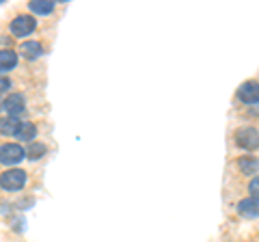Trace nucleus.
I'll return each mask as SVG.
<instances>
[{
	"label": "nucleus",
	"mask_w": 259,
	"mask_h": 242,
	"mask_svg": "<svg viewBox=\"0 0 259 242\" xmlns=\"http://www.w3.org/2000/svg\"><path fill=\"white\" fill-rule=\"evenodd\" d=\"M37 124L35 121H22L20 128H18V132H15V139L18 141H24V143H32L37 139Z\"/></svg>",
	"instance_id": "nucleus-10"
},
{
	"label": "nucleus",
	"mask_w": 259,
	"mask_h": 242,
	"mask_svg": "<svg viewBox=\"0 0 259 242\" xmlns=\"http://www.w3.org/2000/svg\"><path fill=\"white\" fill-rule=\"evenodd\" d=\"M9 225L15 233H20V231H24V227H26V221H24V216H15V219L9 221Z\"/></svg>",
	"instance_id": "nucleus-15"
},
{
	"label": "nucleus",
	"mask_w": 259,
	"mask_h": 242,
	"mask_svg": "<svg viewBox=\"0 0 259 242\" xmlns=\"http://www.w3.org/2000/svg\"><path fill=\"white\" fill-rule=\"evenodd\" d=\"M22 124V119L18 117H0V136H15L18 128Z\"/></svg>",
	"instance_id": "nucleus-14"
},
{
	"label": "nucleus",
	"mask_w": 259,
	"mask_h": 242,
	"mask_svg": "<svg viewBox=\"0 0 259 242\" xmlns=\"http://www.w3.org/2000/svg\"><path fill=\"white\" fill-rule=\"evenodd\" d=\"M13 87L11 83V78L9 76H5V74H0V93H9V89Z\"/></svg>",
	"instance_id": "nucleus-16"
},
{
	"label": "nucleus",
	"mask_w": 259,
	"mask_h": 242,
	"mask_svg": "<svg viewBox=\"0 0 259 242\" xmlns=\"http://www.w3.org/2000/svg\"><path fill=\"white\" fill-rule=\"evenodd\" d=\"M46 151H48V147H46V143H41V141H32V143H28L26 147H24V154H26V158L30 160V163L41 160L46 156Z\"/></svg>",
	"instance_id": "nucleus-13"
},
{
	"label": "nucleus",
	"mask_w": 259,
	"mask_h": 242,
	"mask_svg": "<svg viewBox=\"0 0 259 242\" xmlns=\"http://www.w3.org/2000/svg\"><path fill=\"white\" fill-rule=\"evenodd\" d=\"M22 59H26V61H37V59H41L44 56V46L41 42H35V39H26V42H22L20 44V54Z\"/></svg>",
	"instance_id": "nucleus-7"
},
{
	"label": "nucleus",
	"mask_w": 259,
	"mask_h": 242,
	"mask_svg": "<svg viewBox=\"0 0 259 242\" xmlns=\"http://www.w3.org/2000/svg\"><path fill=\"white\" fill-rule=\"evenodd\" d=\"M30 15H52L56 9V0H30Z\"/></svg>",
	"instance_id": "nucleus-11"
},
{
	"label": "nucleus",
	"mask_w": 259,
	"mask_h": 242,
	"mask_svg": "<svg viewBox=\"0 0 259 242\" xmlns=\"http://www.w3.org/2000/svg\"><path fill=\"white\" fill-rule=\"evenodd\" d=\"M37 30V18L30 13H20L15 15L9 24V33L15 37V39H24L26 42V37H30L32 33Z\"/></svg>",
	"instance_id": "nucleus-2"
},
{
	"label": "nucleus",
	"mask_w": 259,
	"mask_h": 242,
	"mask_svg": "<svg viewBox=\"0 0 259 242\" xmlns=\"http://www.w3.org/2000/svg\"><path fill=\"white\" fill-rule=\"evenodd\" d=\"M11 204H0V214H9L11 212Z\"/></svg>",
	"instance_id": "nucleus-18"
},
{
	"label": "nucleus",
	"mask_w": 259,
	"mask_h": 242,
	"mask_svg": "<svg viewBox=\"0 0 259 242\" xmlns=\"http://www.w3.org/2000/svg\"><path fill=\"white\" fill-rule=\"evenodd\" d=\"M236 210H238V214L242 216V219H248V221H255L259 216V204H257L255 197H246V199L238 201Z\"/></svg>",
	"instance_id": "nucleus-8"
},
{
	"label": "nucleus",
	"mask_w": 259,
	"mask_h": 242,
	"mask_svg": "<svg viewBox=\"0 0 259 242\" xmlns=\"http://www.w3.org/2000/svg\"><path fill=\"white\" fill-rule=\"evenodd\" d=\"M22 160H26L24 147L20 143H3L0 145V165L7 169H15Z\"/></svg>",
	"instance_id": "nucleus-3"
},
{
	"label": "nucleus",
	"mask_w": 259,
	"mask_h": 242,
	"mask_svg": "<svg viewBox=\"0 0 259 242\" xmlns=\"http://www.w3.org/2000/svg\"><path fill=\"white\" fill-rule=\"evenodd\" d=\"M236 98L246 104V106H257V100H259V85L257 80H246V83H242L236 91Z\"/></svg>",
	"instance_id": "nucleus-6"
},
{
	"label": "nucleus",
	"mask_w": 259,
	"mask_h": 242,
	"mask_svg": "<svg viewBox=\"0 0 259 242\" xmlns=\"http://www.w3.org/2000/svg\"><path fill=\"white\" fill-rule=\"evenodd\" d=\"M0 110H3V102H0Z\"/></svg>",
	"instance_id": "nucleus-19"
},
{
	"label": "nucleus",
	"mask_w": 259,
	"mask_h": 242,
	"mask_svg": "<svg viewBox=\"0 0 259 242\" xmlns=\"http://www.w3.org/2000/svg\"><path fill=\"white\" fill-rule=\"evenodd\" d=\"M233 141L240 149H246V151H255L257 145H259V130L255 126H242L233 134Z\"/></svg>",
	"instance_id": "nucleus-4"
},
{
	"label": "nucleus",
	"mask_w": 259,
	"mask_h": 242,
	"mask_svg": "<svg viewBox=\"0 0 259 242\" xmlns=\"http://www.w3.org/2000/svg\"><path fill=\"white\" fill-rule=\"evenodd\" d=\"M3 110L7 112V117H18L26 112V98H24V93H18L13 91L9 93L7 98L3 100Z\"/></svg>",
	"instance_id": "nucleus-5"
},
{
	"label": "nucleus",
	"mask_w": 259,
	"mask_h": 242,
	"mask_svg": "<svg viewBox=\"0 0 259 242\" xmlns=\"http://www.w3.org/2000/svg\"><path fill=\"white\" fill-rule=\"evenodd\" d=\"M28 184V173L24 169H7L0 173V188L5 192H20Z\"/></svg>",
	"instance_id": "nucleus-1"
},
{
	"label": "nucleus",
	"mask_w": 259,
	"mask_h": 242,
	"mask_svg": "<svg viewBox=\"0 0 259 242\" xmlns=\"http://www.w3.org/2000/svg\"><path fill=\"white\" fill-rule=\"evenodd\" d=\"M238 169L242 175H248V177H257V169H259V163L255 156H240L238 158Z\"/></svg>",
	"instance_id": "nucleus-12"
},
{
	"label": "nucleus",
	"mask_w": 259,
	"mask_h": 242,
	"mask_svg": "<svg viewBox=\"0 0 259 242\" xmlns=\"http://www.w3.org/2000/svg\"><path fill=\"white\" fill-rule=\"evenodd\" d=\"M257 188H259V177H250V184H248L250 197H255V199H257Z\"/></svg>",
	"instance_id": "nucleus-17"
},
{
	"label": "nucleus",
	"mask_w": 259,
	"mask_h": 242,
	"mask_svg": "<svg viewBox=\"0 0 259 242\" xmlns=\"http://www.w3.org/2000/svg\"><path fill=\"white\" fill-rule=\"evenodd\" d=\"M18 63H20V56L15 50H11V48H3V50H0V74L15 69Z\"/></svg>",
	"instance_id": "nucleus-9"
}]
</instances>
